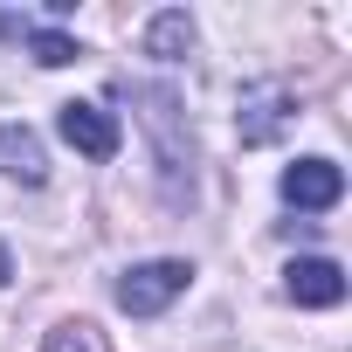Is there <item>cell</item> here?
<instances>
[{"mask_svg": "<svg viewBox=\"0 0 352 352\" xmlns=\"http://www.w3.org/2000/svg\"><path fill=\"white\" fill-rule=\"evenodd\" d=\"M194 283V270L187 263H173V256H159V263H138V270H124L118 276V311H131V318H159L173 297H180Z\"/></svg>", "mask_w": 352, "mask_h": 352, "instance_id": "cell-1", "label": "cell"}, {"mask_svg": "<svg viewBox=\"0 0 352 352\" xmlns=\"http://www.w3.org/2000/svg\"><path fill=\"white\" fill-rule=\"evenodd\" d=\"M338 194H345V173H338L331 159H297V166H283V201H290L297 214H324V208H338Z\"/></svg>", "mask_w": 352, "mask_h": 352, "instance_id": "cell-2", "label": "cell"}, {"mask_svg": "<svg viewBox=\"0 0 352 352\" xmlns=\"http://www.w3.org/2000/svg\"><path fill=\"white\" fill-rule=\"evenodd\" d=\"M56 124H63V138H69L83 159H118V145H124V131H118V118H111L104 104H76V97H69Z\"/></svg>", "mask_w": 352, "mask_h": 352, "instance_id": "cell-3", "label": "cell"}, {"mask_svg": "<svg viewBox=\"0 0 352 352\" xmlns=\"http://www.w3.org/2000/svg\"><path fill=\"white\" fill-rule=\"evenodd\" d=\"M283 124H290V90H283V83H249V90H242V111H235L242 145H270Z\"/></svg>", "mask_w": 352, "mask_h": 352, "instance_id": "cell-4", "label": "cell"}, {"mask_svg": "<svg viewBox=\"0 0 352 352\" xmlns=\"http://www.w3.org/2000/svg\"><path fill=\"white\" fill-rule=\"evenodd\" d=\"M283 290H290V304H304V311H331V304H345V270H338L331 256H304V263L283 270Z\"/></svg>", "mask_w": 352, "mask_h": 352, "instance_id": "cell-5", "label": "cell"}, {"mask_svg": "<svg viewBox=\"0 0 352 352\" xmlns=\"http://www.w3.org/2000/svg\"><path fill=\"white\" fill-rule=\"evenodd\" d=\"M0 173H14V180H28V187L49 180V152H42V138L28 124H0Z\"/></svg>", "mask_w": 352, "mask_h": 352, "instance_id": "cell-6", "label": "cell"}, {"mask_svg": "<svg viewBox=\"0 0 352 352\" xmlns=\"http://www.w3.org/2000/svg\"><path fill=\"white\" fill-rule=\"evenodd\" d=\"M194 49V21H187V8H166L152 28H145V56H159V63H180Z\"/></svg>", "mask_w": 352, "mask_h": 352, "instance_id": "cell-7", "label": "cell"}, {"mask_svg": "<svg viewBox=\"0 0 352 352\" xmlns=\"http://www.w3.org/2000/svg\"><path fill=\"white\" fill-rule=\"evenodd\" d=\"M21 42H28V56H35L42 69H63V63H76V42H69L63 28H21Z\"/></svg>", "mask_w": 352, "mask_h": 352, "instance_id": "cell-8", "label": "cell"}, {"mask_svg": "<svg viewBox=\"0 0 352 352\" xmlns=\"http://www.w3.org/2000/svg\"><path fill=\"white\" fill-rule=\"evenodd\" d=\"M42 352H104V345H97V331H90V324H56Z\"/></svg>", "mask_w": 352, "mask_h": 352, "instance_id": "cell-9", "label": "cell"}, {"mask_svg": "<svg viewBox=\"0 0 352 352\" xmlns=\"http://www.w3.org/2000/svg\"><path fill=\"white\" fill-rule=\"evenodd\" d=\"M8 276H14V263H8V249H0V283H8Z\"/></svg>", "mask_w": 352, "mask_h": 352, "instance_id": "cell-10", "label": "cell"}]
</instances>
